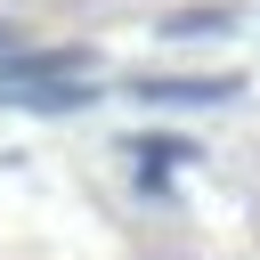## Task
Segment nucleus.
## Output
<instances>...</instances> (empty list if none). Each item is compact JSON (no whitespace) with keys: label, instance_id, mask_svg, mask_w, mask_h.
<instances>
[{"label":"nucleus","instance_id":"nucleus-5","mask_svg":"<svg viewBox=\"0 0 260 260\" xmlns=\"http://www.w3.org/2000/svg\"><path fill=\"white\" fill-rule=\"evenodd\" d=\"M0 49H16V24H0Z\"/></svg>","mask_w":260,"mask_h":260},{"label":"nucleus","instance_id":"nucleus-4","mask_svg":"<svg viewBox=\"0 0 260 260\" xmlns=\"http://www.w3.org/2000/svg\"><path fill=\"white\" fill-rule=\"evenodd\" d=\"M195 162V138H138V171H179Z\"/></svg>","mask_w":260,"mask_h":260},{"label":"nucleus","instance_id":"nucleus-1","mask_svg":"<svg viewBox=\"0 0 260 260\" xmlns=\"http://www.w3.org/2000/svg\"><path fill=\"white\" fill-rule=\"evenodd\" d=\"M130 98L138 106H236L244 81L236 73H138Z\"/></svg>","mask_w":260,"mask_h":260},{"label":"nucleus","instance_id":"nucleus-2","mask_svg":"<svg viewBox=\"0 0 260 260\" xmlns=\"http://www.w3.org/2000/svg\"><path fill=\"white\" fill-rule=\"evenodd\" d=\"M89 65H98L89 49H0V89H32L57 73H89Z\"/></svg>","mask_w":260,"mask_h":260},{"label":"nucleus","instance_id":"nucleus-3","mask_svg":"<svg viewBox=\"0 0 260 260\" xmlns=\"http://www.w3.org/2000/svg\"><path fill=\"white\" fill-rule=\"evenodd\" d=\"M211 32H236V8H171L162 16V41H211Z\"/></svg>","mask_w":260,"mask_h":260}]
</instances>
